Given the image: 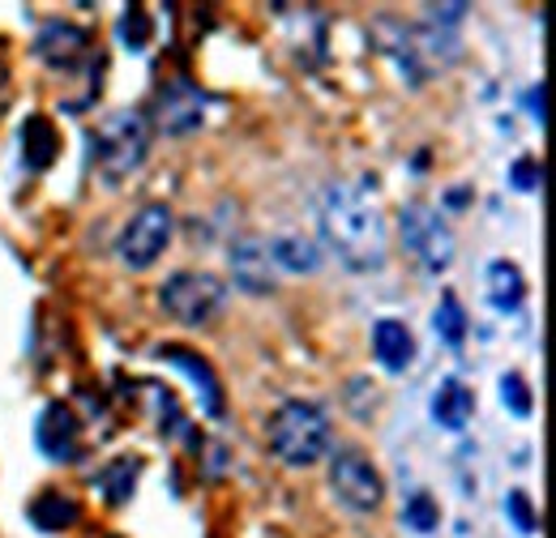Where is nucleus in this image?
Instances as JSON below:
<instances>
[{"label":"nucleus","instance_id":"f257e3e1","mask_svg":"<svg viewBox=\"0 0 556 538\" xmlns=\"http://www.w3.org/2000/svg\"><path fill=\"white\" fill-rule=\"evenodd\" d=\"M321 231L326 244L334 248V257L351 273H372L386 266L390 253V235H386V218L372 197H364L351 184H330L321 193Z\"/></svg>","mask_w":556,"mask_h":538},{"label":"nucleus","instance_id":"f03ea898","mask_svg":"<svg viewBox=\"0 0 556 538\" xmlns=\"http://www.w3.org/2000/svg\"><path fill=\"white\" fill-rule=\"evenodd\" d=\"M266 440L275 449V458L291 471H308L330 453L334 427L330 414L317 402H282L266 423Z\"/></svg>","mask_w":556,"mask_h":538},{"label":"nucleus","instance_id":"7ed1b4c3","mask_svg":"<svg viewBox=\"0 0 556 538\" xmlns=\"http://www.w3.org/2000/svg\"><path fill=\"white\" fill-rule=\"evenodd\" d=\"M150 120L141 112H112L99 129H90L86 145H90V167L99 171L103 184H125L129 176H138L146 154H150Z\"/></svg>","mask_w":556,"mask_h":538},{"label":"nucleus","instance_id":"20e7f679","mask_svg":"<svg viewBox=\"0 0 556 538\" xmlns=\"http://www.w3.org/2000/svg\"><path fill=\"white\" fill-rule=\"evenodd\" d=\"M399 235H403V248H407L428 273H445V269L454 266V253H458L454 231L441 222V214H437L432 205H424V202L407 205V209L399 214Z\"/></svg>","mask_w":556,"mask_h":538},{"label":"nucleus","instance_id":"39448f33","mask_svg":"<svg viewBox=\"0 0 556 538\" xmlns=\"http://www.w3.org/2000/svg\"><path fill=\"white\" fill-rule=\"evenodd\" d=\"M172 231H176V218L167 205H141L138 214L125 222L121 240H116V257L125 269H150L172 244Z\"/></svg>","mask_w":556,"mask_h":538},{"label":"nucleus","instance_id":"423d86ee","mask_svg":"<svg viewBox=\"0 0 556 538\" xmlns=\"http://www.w3.org/2000/svg\"><path fill=\"white\" fill-rule=\"evenodd\" d=\"M223 299H227L223 278H214V273H193V269H185V273H176V278H167V282L159 286L163 312L176 317L180 325H202V321H210V317L223 308Z\"/></svg>","mask_w":556,"mask_h":538},{"label":"nucleus","instance_id":"0eeeda50","mask_svg":"<svg viewBox=\"0 0 556 538\" xmlns=\"http://www.w3.org/2000/svg\"><path fill=\"white\" fill-rule=\"evenodd\" d=\"M330 491L351 513H377L386 500V478L364 449H343L330 462Z\"/></svg>","mask_w":556,"mask_h":538},{"label":"nucleus","instance_id":"6e6552de","mask_svg":"<svg viewBox=\"0 0 556 538\" xmlns=\"http://www.w3.org/2000/svg\"><path fill=\"white\" fill-rule=\"evenodd\" d=\"M206 90H198L189 77H176L154 94V125L167 137L198 133L206 125Z\"/></svg>","mask_w":556,"mask_h":538},{"label":"nucleus","instance_id":"1a4fd4ad","mask_svg":"<svg viewBox=\"0 0 556 538\" xmlns=\"http://www.w3.org/2000/svg\"><path fill=\"white\" fill-rule=\"evenodd\" d=\"M154 359H163V363H172L176 372H185V376H189V385L198 389V402H202V410H206L210 419H223V385H218L214 368H210V363L198 355V350H193V346L163 342V346H154Z\"/></svg>","mask_w":556,"mask_h":538},{"label":"nucleus","instance_id":"9d476101","mask_svg":"<svg viewBox=\"0 0 556 538\" xmlns=\"http://www.w3.org/2000/svg\"><path fill=\"white\" fill-rule=\"evenodd\" d=\"M35 445L52 462H73L81 453V423L65 402H52L35 423Z\"/></svg>","mask_w":556,"mask_h":538},{"label":"nucleus","instance_id":"9b49d317","mask_svg":"<svg viewBox=\"0 0 556 538\" xmlns=\"http://www.w3.org/2000/svg\"><path fill=\"white\" fill-rule=\"evenodd\" d=\"M86 52H90V30L73 26V22H48L35 39V56L48 68H61V73L81 65Z\"/></svg>","mask_w":556,"mask_h":538},{"label":"nucleus","instance_id":"f8f14e48","mask_svg":"<svg viewBox=\"0 0 556 538\" xmlns=\"http://www.w3.org/2000/svg\"><path fill=\"white\" fill-rule=\"evenodd\" d=\"M231 278L244 295H270L275 291V266L262 240H236L231 244Z\"/></svg>","mask_w":556,"mask_h":538},{"label":"nucleus","instance_id":"ddd939ff","mask_svg":"<svg viewBox=\"0 0 556 538\" xmlns=\"http://www.w3.org/2000/svg\"><path fill=\"white\" fill-rule=\"evenodd\" d=\"M372 355H377V363L386 368V372H407L412 363H416V337L412 330L403 325V321H394V317H386V321H377L372 325Z\"/></svg>","mask_w":556,"mask_h":538},{"label":"nucleus","instance_id":"4468645a","mask_svg":"<svg viewBox=\"0 0 556 538\" xmlns=\"http://www.w3.org/2000/svg\"><path fill=\"white\" fill-rule=\"evenodd\" d=\"M17 145H22V167L26 171H48L61 154V133L48 116H26V125L17 129Z\"/></svg>","mask_w":556,"mask_h":538},{"label":"nucleus","instance_id":"2eb2a0df","mask_svg":"<svg viewBox=\"0 0 556 538\" xmlns=\"http://www.w3.org/2000/svg\"><path fill=\"white\" fill-rule=\"evenodd\" d=\"M26 517H30V526L35 530H43V535H61V530H70L81 522V504L65 496V491H39L35 500H30V509H26Z\"/></svg>","mask_w":556,"mask_h":538},{"label":"nucleus","instance_id":"dca6fc26","mask_svg":"<svg viewBox=\"0 0 556 538\" xmlns=\"http://www.w3.org/2000/svg\"><path fill=\"white\" fill-rule=\"evenodd\" d=\"M428 410H432V419H437L445 432H463V427L471 423V414H476V394H471L463 381L450 376V381L437 385V394H432Z\"/></svg>","mask_w":556,"mask_h":538},{"label":"nucleus","instance_id":"f3484780","mask_svg":"<svg viewBox=\"0 0 556 538\" xmlns=\"http://www.w3.org/2000/svg\"><path fill=\"white\" fill-rule=\"evenodd\" d=\"M138 478H141V458H116V462H108L103 471L94 474V491L108 504H129L134 491H138Z\"/></svg>","mask_w":556,"mask_h":538},{"label":"nucleus","instance_id":"a211bd4d","mask_svg":"<svg viewBox=\"0 0 556 538\" xmlns=\"http://www.w3.org/2000/svg\"><path fill=\"white\" fill-rule=\"evenodd\" d=\"M488 299L496 312H518L527 299V278L514 261H492L488 266Z\"/></svg>","mask_w":556,"mask_h":538},{"label":"nucleus","instance_id":"6ab92c4d","mask_svg":"<svg viewBox=\"0 0 556 538\" xmlns=\"http://www.w3.org/2000/svg\"><path fill=\"white\" fill-rule=\"evenodd\" d=\"M266 253H270V266L287 269V273H317L321 269V253L308 235H278Z\"/></svg>","mask_w":556,"mask_h":538},{"label":"nucleus","instance_id":"aec40b11","mask_svg":"<svg viewBox=\"0 0 556 538\" xmlns=\"http://www.w3.org/2000/svg\"><path fill=\"white\" fill-rule=\"evenodd\" d=\"M432 330H437V337H441L445 346H463L471 321H467V308H463V299H458L454 291H445V295L437 299V308H432Z\"/></svg>","mask_w":556,"mask_h":538},{"label":"nucleus","instance_id":"412c9836","mask_svg":"<svg viewBox=\"0 0 556 538\" xmlns=\"http://www.w3.org/2000/svg\"><path fill=\"white\" fill-rule=\"evenodd\" d=\"M403 526L419 538L437 535V526H441V509H437V500L424 496V491H416V496L403 504Z\"/></svg>","mask_w":556,"mask_h":538},{"label":"nucleus","instance_id":"4be33fe9","mask_svg":"<svg viewBox=\"0 0 556 538\" xmlns=\"http://www.w3.org/2000/svg\"><path fill=\"white\" fill-rule=\"evenodd\" d=\"M116 35H121V43H125L129 52H146V48H150V35H154V22H150V13H146L141 4H129V9L121 13Z\"/></svg>","mask_w":556,"mask_h":538},{"label":"nucleus","instance_id":"5701e85b","mask_svg":"<svg viewBox=\"0 0 556 538\" xmlns=\"http://www.w3.org/2000/svg\"><path fill=\"white\" fill-rule=\"evenodd\" d=\"M501 406L509 410V414H518V419H531V385L518 376V372H509V376H501Z\"/></svg>","mask_w":556,"mask_h":538},{"label":"nucleus","instance_id":"b1692460","mask_svg":"<svg viewBox=\"0 0 556 538\" xmlns=\"http://www.w3.org/2000/svg\"><path fill=\"white\" fill-rule=\"evenodd\" d=\"M505 517L514 522L518 535H535L540 530V513H535V504H531L527 491H509L505 496Z\"/></svg>","mask_w":556,"mask_h":538},{"label":"nucleus","instance_id":"393cba45","mask_svg":"<svg viewBox=\"0 0 556 538\" xmlns=\"http://www.w3.org/2000/svg\"><path fill=\"white\" fill-rule=\"evenodd\" d=\"M509 184H514L518 193H535V189L544 184V163H540V158H518V163L509 167Z\"/></svg>","mask_w":556,"mask_h":538},{"label":"nucleus","instance_id":"a878e982","mask_svg":"<svg viewBox=\"0 0 556 538\" xmlns=\"http://www.w3.org/2000/svg\"><path fill=\"white\" fill-rule=\"evenodd\" d=\"M428 17H437V22H432L437 30H454V26H458V17H467V4H432V9H428Z\"/></svg>","mask_w":556,"mask_h":538},{"label":"nucleus","instance_id":"bb28decb","mask_svg":"<svg viewBox=\"0 0 556 538\" xmlns=\"http://www.w3.org/2000/svg\"><path fill=\"white\" fill-rule=\"evenodd\" d=\"M527 112L544 125V86H531V90H527Z\"/></svg>","mask_w":556,"mask_h":538},{"label":"nucleus","instance_id":"cd10ccee","mask_svg":"<svg viewBox=\"0 0 556 538\" xmlns=\"http://www.w3.org/2000/svg\"><path fill=\"white\" fill-rule=\"evenodd\" d=\"M445 205H454V209H463V205H467V189H450V197H445Z\"/></svg>","mask_w":556,"mask_h":538},{"label":"nucleus","instance_id":"c85d7f7f","mask_svg":"<svg viewBox=\"0 0 556 538\" xmlns=\"http://www.w3.org/2000/svg\"><path fill=\"white\" fill-rule=\"evenodd\" d=\"M108 538H121V535H108Z\"/></svg>","mask_w":556,"mask_h":538}]
</instances>
